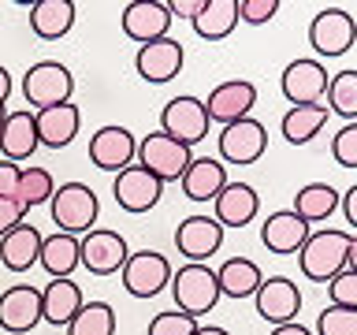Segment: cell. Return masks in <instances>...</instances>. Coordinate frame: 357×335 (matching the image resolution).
Here are the masks:
<instances>
[{"mask_svg": "<svg viewBox=\"0 0 357 335\" xmlns=\"http://www.w3.org/2000/svg\"><path fill=\"white\" fill-rule=\"evenodd\" d=\"M261 212V194L250 183H227L212 201V220L220 223L223 231L234 228L242 231L245 223H253V216Z\"/></svg>", "mask_w": 357, "mask_h": 335, "instance_id": "obj_20", "label": "cell"}, {"mask_svg": "<svg viewBox=\"0 0 357 335\" xmlns=\"http://www.w3.org/2000/svg\"><path fill=\"white\" fill-rule=\"evenodd\" d=\"M335 209H339V190H335L331 183H305L294 194V209H290V212L312 228V223L331 220Z\"/></svg>", "mask_w": 357, "mask_h": 335, "instance_id": "obj_30", "label": "cell"}, {"mask_svg": "<svg viewBox=\"0 0 357 335\" xmlns=\"http://www.w3.org/2000/svg\"><path fill=\"white\" fill-rule=\"evenodd\" d=\"M127 257H130L127 239L112 228H93L78 239V265L89 276H116Z\"/></svg>", "mask_w": 357, "mask_h": 335, "instance_id": "obj_9", "label": "cell"}, {"mask_svg": "<svg viewBox=\"0 0 357 335\" xmlns=\"http://www.w3.org/2000/svg\"><path fill=\"white\" fill-rule=\"evenodd\" d=\"M49 212H52V223L63 234L82 239L86 231H93V223L100 216V201L93 194V186H86V183H60L49 198Z\"/></svg>", "mask_w": 357, "mask_h": 335, "instance_id": "obj_2", "label": "cell"}, {"mask_svg": "<svg viewBox=\"0 0 357 335\" xmlns=\"http://www.w3.org/2000/svg\"><path fill=\"white\" fill-rule=\"evenodd\" d=\"M238 27V0H205L194 15V34L201 41H223Z\"/></svg>", "mask_w": 357, "mask_h": 335, "instance_id": "obj_29", "label": "cell"}, {"mask_svg": "<svg viewBox=\"0 0 357 335\" xmlns=\"http://www.w3.org/2000/svg\"><path fill=\"white\" fill-rule=\"evenodd\" d=\"M272 335H312L305 324H298V320H290V324H279V328H272Z\"/></svg>", "mask_w": 357, "mask_h": 335, "instance_id": "obj_45", "label": "cell"}, {"mask_svg": "<svg viewBox=\"0 0 357 335\" xmlns=\"http://www.w3.org/2000/svg\"><path fill=\"white\" fill-rule=\"evenodd\" d=\"M134 149H138V138L127 127H119V123H105L89 138V161H93V168L112 172V175H119L123 168L134 164Z\"/></svg>", "mask_w": 357, "mask_h": 335, "instance_id": "obj_14", "label": "cell"}, {"mask_svg": "<svg viewBox=\"0 0 357 335\" xmlns=\"http://www.w3.org/2000/svg\"><path fill=\"white\" fill-rule=\"evenodd\" d=\"M253 306H257V317L268 320L272 328H279V324L298 320L301 290H298V283L290 276H268V279H261V287H257Z\"/></svg>", "mask_w": 357, "mask_h": 335, "instance_id": "obj_11", "label": "cell"}, {"mask_svg": "<svg viewBox=\"0 0 357 335\" xmlns=\"http://www.w3.org/2000/svg\"><path fill=\"white\" fill-rule=\"evenodd\" d=\"M328 302L339 309H357V268H342L328 279Z\"/></svg>", "mask_w": 357, "mask_h": 335, "instance_id": "obj_36", "label": "cell"}, {"mask_svg": "<svg viewBox=\"0 0 357 335\" xmlns=\"http://www.w3.org/2000/svg\"><path fill=\"white\" fill-rule=\"evenodd\" d=\"M8 97H11V75H8V67L0 64V108L8 105Z\"/></svg>", "mask_w": 357, "mask_h": 335, "instance_id": "obj_46", "label": "cell"}, {"mask_svg": "<svg viewBox=\"0 0 357 335\" xmlns=\"http://www.w3.org/2000/svg\"><path fill=\"white\" fill-rule=\"evenodd\" d=\"M38 153V127H33V112H8L4 127H0V161H30Z\"/></svg>", "mask_w": 357, "mask_h": 335, "instance_id": "obj_24", "label": "cell"}, {"mask_svg": "<svg viewBox=\"0 0 357 335\" xmlns=\"http://www.w3.org/2000/svg\"><path fill=\"white\" fill-rule=\"evenodd\" d=\"M231 179H227V168H223L216 156H194V161L186 164V172L183 179H178V186H183V194L190 201H216V194L223 186H227Z\"/></svg>", "mask_w": 357, "mask_h": 335, "instance_id": "obj_23", "label": "cell"}, {"mask_svg": "<svg viewBox=\"0 0 357 335\" xmlns=\"http://www.w3.org/2000/svg\"><path fill=\"white\" fill-rule=\"evenodd\" d=\"M201 4H205V0H172V4H167V11H172V19L178 15V19H190V22H194V15L201 11Z\"/></svg>", "mask_w": 357, "mask_h": 335, "instance_id": "obj_44", "label": "cell"}, {"mask_svg": "<svg viewBox=\"0 0 357 335\" xmlns=\"http://www.w3.org/2000/svg\"><path fill=\"white\" fill-rule=\"evenodd\" d=\"M324 97H328V112L335 116H342L346 123H357V71L354 67H346V71L331 75L328 78V89H324Z\"/></svg>", "mask_w": 357, "mask_h": 335, "instance_id": "obj_34", "label": "cell"}, {"mask_svg": "<svg viewBox=\"0 0 357 335\" xmlns=\"http://www.w3.org/2000/svg\"><path fill=\"white\" fill-rule=\"evenodd\" d=\"M339 209L346 216V231H354L357 228V186H346L339 194Z\"/></svg>", "mask_w": 357, "mask_h": 335, "instance_id": "obj_42", "label": "cell"}, {"mask_svg": "<svg viewBox=\"0 0 357 335\" xmlns=\"http://www.w3.org/2000/svg\"><path fill=\"white\" fill-rule=\"evenodd\" d=\"M119 27L130 41L149 45V41L167 38V30H172V11H167V4H160V0H130V4L119 11Z\"/></svg>", "mask_w": 357, "mask_h": 335, "instance_id": "obj_18", "label": "cell"}, {"mask_svg": "<svg viewBox=\"0 0 357 335\" xmlns=\"http://www.w3.org/2000/svg\"><path fill=\"white\" fill-rule=\"evenodd\" d=\"M52 190H56V179L49 168H19V186H15V205L19 212L26 216L30 209H38L45 205V201L52 198Z\"/></svg>", "mask_w": 357, "mask_h": 335, "instance_id": "obj_33", "label": "cell"}, {"mask_svg": "<svg viewBox=\"0 0 357 335\" xmlns=\"http://www.w3.org/2000/svg\"><path fill=\"white\" fill-rule=\"evenodd\" d=\"M324 123H328V108L324 105H301V108L287 112L283 123H279V131H283V138L290 145H305L324 131Z\"/></svg>", "mask_w": 357, "mask_h": 335, "instance_id": "obj_32", "label": "cell"}, {"mask_svg": "<svg viewBox=\"0 0 357 335\" xmlns=\"http://www.w3.org/2000/svg\"><path fill=\"white\" fill-rule=\"evenodd\" d=\"M223 246V228L208 212H194L175 228V250L186 257V265H205Z\"/></svg>", "mask_w": 357, "mask_h": 335, "instance_id": "obj_13", "label": "cell"}, {"mask_svg": "<svg viewBox=\"0 0 357 335\" xmlns=\"http://www.w3.org/2000/svg\"><path fill=\"white\" fill-rule=\"evenodd\" d=\"M317 335H357V309L328 306L317 317Z\"/></svg>", "mask_w": 357, "mask_h": 335, "instance_id": "obj_37", "label": "cell"}, {"mask_svg": "<svg viewBox=\"0 0 357 335\" xmlns=\"http://www.w3.org/2000/svg\"><path fill=\"white\" fill-rule=\"evenodd\" d=\"M264 272L257 268V261H250V257H231V261H223L216 268V287H220V298H253L257 287H261Z\"/></svg>", "mask_w": 357, "mask_h": 335, "instance_id": "obj_28", "label": "cell"}, {"mask_svg": "<svg viewBox=\"0 0 357 335\" xmlns=\"http://www.w3.org/2000/svg\"><path fill=\"white\" fill-rule=\"evenodd\" d=\"M71 94H75V75L60 60H38L22 75V97L38 112L56 108V105H71Z\"/></svg>", "mask_w": 357, "mask_h": 335, "instance_id": "obj_4", "label": "cell"}, {"mask_svg": "<svg viewBox=\"0 0 357 335\" xmlns=\"http://www.w3.org/2000/svg\"><path fill=\"white\" fill-rule=\"evenodd\" d=\"M279 11V0H238V19L250 22V27H264L272 22Z\"/></svg>", "mask_w": 357, "mask_h": 335, "instance_id": "obj_40", "label": "cell"}, {"mask_svg": "<svg viewBox=\"0 0 357 335\" xmlns=\"http://www.w3.org/2000/svg\"><path fill=\"white\" fill-rule=\"evenodd\" d=\"M172 261L156 250H138L130 253L119 268V279H123V290L130 298H156L160 290H167L172 283Z\"/></svg>", "mask_w": 357, "mask_h": 335, "instance_id": "obj_6", "label": "cell"}, {"mask_svg": "<svg viewBox=\"0 0 357 335\" xmlns=\"http://www.w3.org/2000/svg\"><path fill=\"white\" fill-rule=\"evenodd\" d=\"M357 41V22L346 8H320L309 22V45L317 56H346Z\"/></svg>", "mask_w": 357, "mask_h": 335, "instance_id": "obj_8", "label": "cell"}, {"mask_svg": "<svg viewBox=\"0 0 357 335\" xmlns=\"http://www.w3.org/2000/svg\"><path fill=\"white\" fill-rule=\"evenodd\" d=\"M331 156L339 168H357V123H342L331 138Z\"/></svg>", "mask_w": 357, "mask_h": 335, "instance_id": "obj_39", "label": "cell"}, {"mask_svg": "<svg viewBox=\"0 0 357 335\" xmlns=\"http://www.w3.org/2000/svg\"><path fill=\"white\" fill-rule=\"evenodd\" d=\"M160 194H164V183H156V179L138 164L123 168V172L112 179V198H116V205L123 212H149V209H156Z\"/></svg>", "mask_w": 357, "mask_h": 335, "instance_id": "obj_19", "label": "cell"}, {"mask_svg": "<svg viewBox=\"0 0 357 335\" xmlns=\"http://www.w3.org/2000/svg\"><path fill=\"white\" fill-rule=\"evenodd\" d=\"M205 105V116L208 123H220V127H227V123H238L253 112L257 105V86L245 82V78H227V82H220L216 89L208 94V100H201Z\"/></svg>", "mask_w": 357, "mask_h": 335, "instance_id": "obj_16", "label": "cell"}, {"mask_svg": "<svg viewBox=\"0 0 357 335\" xmlns=\"http://www.w3.org/2000/svg\"><path fill=\"white\" fill-rule=\"evenodd\" d=\"M22 220V212L15 209V201H8V198H0V234H8L15 223Z\"/></svg>", "mask_w": 357, "mask_h": 335, "instance_id": "obj_43", "label": "cell"}, {"mask_svg": "<svg viewBox=\"0 0 357 335\" xmlns=\"http://www.w3.org/2000/svg\"><path fill=\"white\" fill-rule=\"evenodd\" d=\"M4 116H8V112H4V108H0V127H4Z\"/></svg>", "mask_w": 357, "mask_h": 335, "instance_id": "obj_48", "label": "cell"}, {"mask_svg": "<svg viewBox=\"0 0 357 335\" xmlns=\"http://www.w3.org/2000/svg\"><path fill=\"white\" fill-rule=\"evenodd\" d=\"M67 335H116V309L108 302H82V309L63 328Z\"/></svg>", "mask_w": 357, "mask_h": 335, "instance_id": "obj_35", "label": "cell"}, {"mask_svg": "<svg viewBox=\"0 0 357 335\" xmlns=\"http://www.w3.org/2000/svg\"><path fill=\"white\" fill-rule=\"evenodd\" d=\"M197 332V320L186 317L178 309H167V313H156L149 320V335H194Z\"/></svg>", "mask_w": 357, "mask_h": 335, "instance_id": "obj_38", "label": "cell"}, {"mask_svg": "<svg viewBox=\"0 0 357 335\" xmlns=\"http://www.w3.org/2000/svg\"><path fill=\"white\" fill-rule=\"evenodd\" d=\"M216 149H220V164H257L268 149V127L261 119L245 116L238 123H227L216 134Z\"/></svg>", "mask_w": 357, "mask_h": 335, "instance_id": "obj_7", "label": "cell"}, {"mask_svg": "<svg viewBox=\"0 0 357 335\" xmlns=\"http://www.w3.org/2000/svg\"><path fill=\"white\" fill-rule=\"evenodd\" d=\"M75 4L71 0H38V4H30V30L33 38L41 41H60L71 34L75 27Z\"/></svg>", "mask_w": 357, "mask_h": 335, "instance_id": "obj_27", "label": "cell"}, {"mask_svg": "<svg viewBox=\"0 0 357 335\" xmlns=\"http://www.w3.org/2000/svg\"><path fill=\"white\" fill-rule=\"evenodd\" d=\"M41 324V290L33 283H11L0 290V328L11 335H26Z\"/></svg>", "mask_w": 357, "mask_h": 335, "instance_id": "obj_17", "label": "cell"}, {"mask_svg": "<svg viewBox=\"0 0 357 335\" xmlns=\"http://www.w3.org/2000/svg\"><path fill=\"white\" fill-rule=\"evenodd\" d=\"M15 186H19V164L0 161V198L15 201ZM15 209H19V205H15Z\"/></svg>", "mask_w": 357, "mask_h": 335, "instance_id": "obj_41", "label": "cell"}, {"mask_svg": "<svg viewBox=\"0 0 357 335\" xmlns=\"http://www.w3.org/2000/svg\"><path fill=\"white\" fill-rule=\"evenodd\" d=\"M279 89L283 97L290 100V108H301V105H320L324 100V89H328V67L320 60H290L279 75Z\"/></svg>", "mask_w": 357, "mask_h": 335, "instance_id": "obj_12", "label": "cell"}, {"mask_svg": "<svg viewBox=\"0 0 357 335\" xmlns=\"http://www.w3.org/2000/svg\"><path fill=\"white\" fill-rule=\"evenodd\" d=\"M194 161V153L186 149L183 142L167 138V134H145L138 142V149H134V164L145 168L156 183H178L186 172V164Z\"/></svg>", "mask_w": 357, "mask_h": 335, "instance_id": "obj_5", "label": "cell"}, {"mask_svg": "<svg viewBox=\"0 0 357 335\" xmlns=\"http://www.w3.org/2000/svg\"><path fill=\"white\" fill-rule=\"evenodd\" d=\"M301 276L312 283H328L342 268H357V234L354 231H309V239L298 250Z\"/></svg>", "mask_w": 357, "mask_h": 335, "instance_id": "obj_1", "label": "cell"}, {"mask_svg": "<svg viewBox=\"0 0 357 335\" xmlns=\"http://www.w3.org/2000/svg\"><path fill=\"white\" fill-rule=\"evenodd\" d=\"M38 265H41L52 279H71V272L78 268V239H75V234H63V231L45 234V239H41Z\"/></svg>", "mask_w": 357, "mask_h": 335, "instance_id": "obj_31", "label": "cell"}, {"mask_svg": "<svg viewBox=\"0 0 357 335\" xmlns=\"http://www.w3.org/2000/svg\"><path fill=\"white\" fill-rule=\"evenodd\" d=\"M160 134L167 138L183 142L186 149L197 142L208 138V116H205V105H201V97L194 94H178L164 105L160 112Z\"/></svg>", "mask_w": 357, "mask_h": 335, "instance_id": "obj_10", "label": "cell"}, {"mask_svg": "<svg viewBox=\"0 0 357 335\" xmlns=\"http://www.w3.org/2000/svg\"><path fill=\"white\" fill-rule=\"evenodd\" d=\"M309 223L298 220L290 209H279V212H268L264 223H261V242L268 253H279V257H290L301 250V242L309 239Z\"/></svg>", "mask_w": 357, "mask_h": 335, "instance_id": "obj_21", "label": "cell"}, {"mask_svg": "<svg viewBox=\"0 0 357 335\" xmlns=\"http://www.w3.org/2000/svg\"><path fill=\"white\" fill-rule=\"evenodd\" d=\"M33 127H38V145L49 149H63L75 142L78 127H82V112L75 105H56V108H41L33 112Z\"/></svg>", "mask_w": 357, "mask_h": 335, "instance_id": "obj_25", "label": "cell"}, {"mask_svg": "<svg viewBox=\"0 0 357 335\" xmlns=\"http://www.w3.org/2000/svg\"><path fill=\"white\" fill-rule=\"evenodd\" d=\"M167 290H172V298H175V309L186 313V317H194V320L212 313L220 302L216 272H212L208 265H183L178 272H172Z\"/></svg>", "mask_w": 357, "mask_h": 335, "instance_id": "obj_3", "label": "cell"}, {"mask_svg": "<svg viewBox=\"0 0 357 335\" xmlns=\"http://www.w3.org/2000/svg\"><path fill=\"white\" fill-rule=\"evenodd\" d=\"M41 239L45 234L33 228V223L19 220L8 234H0V265L8 272H30L41 257Z\"/></svg>", "mask_w": 357, "mask_h": 335, "instance_id": "obj_22", "label": "cell"}, {"mask_svg": "<svg viewBox=\"0 0 357 335\" xmlns=\"http://www.w3.org/2000/svg\"><path fill=\"white\" fill-rule=\"evenodd\" d=\"M183 41H175L172 34L160 41H149V45H138V56H134V71H138L149 86H164L183 71Z\"/></svg>", "mask_w": 357, "mask_h": 335, "instance_id": "obj_15", "label": "cell"}, {"mask_svg": "<svg viewBox=\"0 0 357 335\" xmlns=\"http://www.w3.org/2000/svg\"><path fill=\"white\" fill-rule=\"evenodd\" d=\"M82 290H78L75 279H52V283L41 287V320L52 324V328H67L71 317L82 309Z\"/></svg>", "mask_w": 357, "mask_h": 335, "instance_id": "obj_26", "label": "cell"}, {"mask_svg": "<svg viewBox=\"0 0 357 335\" xmlns=\"http://www.w3.org/2000/svg\"><path fill=\"white\" fill-rule=\"evenodd\" d=\"M194 335H231L227 328H216V324H197Z\"/></svg>", "mask_w": 357, "mask_h": 335, "instance_id": "obj_47", "label": "cell"}]
</instances>
